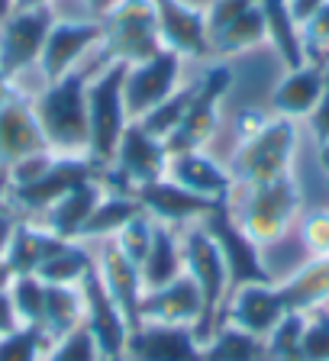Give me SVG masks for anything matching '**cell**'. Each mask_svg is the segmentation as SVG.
<instances>
[{"label":"cell","instance_id":"6da1fadb","mask_svg":"<svg viewBox=\"0 0 329 361\" xmlns=\"http://www.w3.org/2000/svg\"><path fill=\"white\" fill-rule=\"evenodd\" d=\"M104 52V49H100ZM104 61H110L107 55H100L97 65L75 68L71 75H65L61 81L45 84L32 97V110L36 120L42 126V135L49 149L55 155H88L90 135H88V81Z\"/></svg>","mask_w":329,"mask_h":361},{"label":"cell","instance_id":"7a4b0ae2","mask_svg":"<svg viewBox=\"0 0 329 361\" xmlns=\"http://www.w3.org/2000/svg\"><path fill=\"white\" fill-rule=\"evenodd\" d=\"M294 155H297V120L268 116L255 133L242 135L226 168L236 188H255L281 174H291Z\"/></svg>","mask_w":329,"mask_h":361},{"label":"cell","instance_id":"3957f363","mask_svg":"<svg viewBox=\"0 0 329 361\" xmlns=\"http://www.w3.org/2000/svg\"><path fill=\"white\" fill-rule=\"evenodd\" d=\"M242 190V200L232 203V213L239 219V226L252 235L258 245H271L294 226V219L300 216V184L291 174H281L275 180L255 184V188H236Z\"/></svg>","mask_w":329,"mask_h":361},{"label":"cell","instance_id":"277c9868","mask_svg":"<svg viewBox=\"0 0 329 361\" xmlns=\"http://www.w3.org/2000/svg\"><path fill=\"white\" fill-rule=\"evenodd\" d=\"M123 78H126V61H104L88 81V155L104 168L113 161L123 129L129 126Z\"/></svg>","mask_w":329,"mask_h":361},{"label":"cell","instance_id":"5b68a950","mask_svg":"<svg viewBox=\"0 0 329 361\" xmlns=\"http://www.w3.org/2000/svg\"><path fill=\"white\" fill-rule=\"evenodd\" d=\"M181 252H184V274L194 281L203 297V316L194 332L201 342H207L220 326L226 297H229V271H226L217 242L210 239V233L201 223L181 229Z\"/></svg>","mask_w":329,"mask_h":361},{"label":"cell","instance_id":"8992f818","mask_svg":"<svg viewBox=\"0 0 329 361\" xmlns=\"http://www.w3.org/2000/svg\"><path fill=\"white\" fill-rule=\"evenodd\" d=\"M168 145L164 139L152 135L139 123H129L123 129V139L116 145L113 161L104 168V190H116V194H136L139 188L162 180L168 174Z\"/></svg>","mask_w":329,"mask_h":361},{"label":"cell","instance_id":"52a82bcc","mask_svg":"<svg viewBox=\"0 0 329 361\" xmlns=\"http://www.w3.org/2000/svg\"><path fill=\"white\" fill-rule=\"evenodd\" d=\"M100 23H104V45L100 49L110 61L136 65V61L152 59L164 49L152 0H120Z\"/></svg>","mask_w":329,"mask_h":361},{"label":"cell","instance_id":"ba28073f","mask_svg":"<svg viewBox=\"0 0 329 361\" xmlns=\"http://www.w3.org/2000/svg\"><path fill=\"white\" fill-rule=\"evenodd\" d=\"M201 226L210 233V239L217 242L220 255H223L226 271H229V290L246 287V284H271V281H275L271 271L265 268L262 245L239 226V219H236L229 203L217 207Z\"/></svg>","mask_w":329,"mask_h":361},{"label":"cell","instance_id":"9c48e42d","mask_svg":"<svg viewBox=\"0 0 329 361\" xmlns=\"http://www.w3.org/2000/svg\"><path fill=\"white\" fill-rule=\"evenodd\" d=\"M229 87H232V71L223 61L207 68L203 78H197L194 100H191L187 113L181 116V123L174 126V133L164 139L168 152L207 149V142L213 139V133H217V126H220V100L226 97Z\"/></svg>","mask_w":329,"mask_h":361},{"label":"cell","instance_id":"30bf717a","mask_svg":"<svg viewBox=\"0 0 329 361\" xmlns=\"http://www.w3.org/2000/svg\"><path fill=\"white\" fill-rule=\"evenodd\" d=\"M100 45H104V23L100 20H94V16L90 20H55L36 65L42 71V81H61L88 59H94L100 52Z\"/></svg>","mask_w":329,"mask_h":361},{"label":"cell","instance_id":"8fae6325","mask_svg":"<svg viewBox=\"0 0 329 361\" xmlns=\"http://www.w3.org/2000/svg\"><path fill=\"white\" fill-rule=\"evenodd\" d=\"M181 87V55L172 49H162L152 59L126 65L123 78V104H126L129 123H139L145 113L172 97Z\"/></svg>","mask_w":329,"mask_h":361},{"label":"cell","instance_id":"7c38bea8","mask_svg":"<svg viewBox=\"0 0 329 361\" xmlns=\"http://www.w3.org/2000/svg\"><path fill=\"white\" fill-rule=\"evenodd\" d=\"M100 174H104V165H97L90 155H55V161L39 180H32L26 188L7 190V203L26 219L32 213L42 216L61 194H68L71 188H78L90 178H100Z\"/></svg>","mask_w":329,"mask_h":361},{"label":"cell","instance_id":"4fadbf2b","mask_svg":"<svg viewBox=\"0 0 329 361\" xmlns=\"http://www.w3.org/2000/svg\"><path fill=\"white\" fill-rule=\"evenodd\" d=\"M52 7L13 10L0 23V68H4V75L13 78V84L26 68L39 65V55H42V45L49 30H52Z\"/></svg>","mask_w":329,"mask_h":361},{"label":"cell","instance_id":"5bb4252c","mask_svg":"<svg viewBox=\"0 0 329 361\" xmlns=\"http://www.w3.org/2000/svg\"><path fill=\"white\" fill-rule=\"evenodd\" d=\"M90 252H94V271H97L100 284L107 287L110 300L120 307L123 319H126L129 329L143 323L139 316V303H143V274H139V264L116 245V239H100V242H88Z\"/></svg>","mask_w":329,"mask_h":361},{"label":"cell","instance_id":"9a60e30c","mask_svg":"<svg viewBox=\"0 0 329 361\" xmlns=\"http://www.w3.org/2000/svg\"><path fill=\"white\" fill-rule=\"evenodd\" d=\"M120 361H203V342L191 326L139 323L129 329Z\"/></svg>","mask_w":329,"mask_h":361},{"label":"cell","instance_id":"2e32d148","mask_svg":"<svg viewBox=\"0 0 329 361\" xmlns=\"http://www.w3.org/2000/svg\"><path fill=\"white\" fill-rule=\"evenodd\" d=\"M152 10H155L164 49L178 52L181 59H207V10L187 0H152Z\"/></svg>","mask_w":329,"mask_h":361},{"label":"cell","instance_id":"e0dca14e","mask_svg":"<svg viewBox=\"0 0 329 361\" xmlns=\"http://www.w3.org/2000/svg\"><path fill=\"white\" fill-rule=\"evenodd\" d=\"M285 313H287V307H285L281 290H277V281H271V284H246V287L229 290L223 316H220V326L232 323V326H239V329L252 332V336L265 338L281 323Z\"/></svg>","mask_w":329,"mask_h":361},{"label":"cell","instance_id":"ac0fdd59","mask_svg":"<svg viewBox=\"0 0 329 361\" xmlns=\"http://www.w3.org/2000/svg\"><path fill=\"white\" fill-rule=\"evenodd\" d=\"M136 200L143 203V210L149 213L155 223L174 226V229L203 223L217 207H223V203H213V200H207V197H197V194H191V190H184L181 184H174L172 178L152 180V184L139 188L136 190Z\"/></svg>","mask_w":329,"mask_h":361},{"label":"cell","instance_id":"d6986e66","mask_svg":"<svg viewBox=\"0 0 329 361\" xmlns=\"http://www.w3.org/2000/svg\"><path fill=\"white\" fill-rule=\"evenodd\" d=\"M81 290H84V326L90 329V336L97 338V345L107 361H120L123 348H126V336H129V326L123 319L120 307L110 300V293L100 284L94 268L81 281Z\"/></svg>","mask_w":329,"mask_h":361},{"label":"cell","instance_id":"ffe728a7","mask_svg":"<svg viewBox=\"0 0 329 361\" xmlns=\"http://www.w3.org/2000/svg\"><path fill=\"white\" fill-rule=\"evenodd\" d=\"M174 184L197 197H207L213 203H229L236 194V180H232L229 168L220 165L217 158H210L203 149L194 152H172L168 158V174Z\"/></svg>","mask_w":329,"mask_h":361},{"label":"cell","instance_id":"44dd1931","mask_svg":"<svg viewBox=\"0 0 329 361\" xmlns=\"http://www.w3.org/2000/svg\"><path fill=\"white\" fill-rule=\"evenodd\" d=\"M49 142L42 135V126L36 120V110H32V97L13 90L7 97V104L0 106V161L4 165H13L26 155H36L45 152Z\"/></svg>","mask_w":329,"mask_h":361},{"label":"cell","instance_id":"7402d4cb","mask_svg":"<svg viewBox=\"0 0 329 361\" xmlns=\"http://www.w3.org/2000/svg\"><path fill=\"white\" fill-rule=\"evenodd\" d=\"M139 316H143V323L191 326V329H197V323L203 316V297L194 281L187 274H181L172 284L145 290L143 303H139Z\"/></svg>","mask_w":329,"mask_h":361},{"label":"cell","instance_id":"603a6c76","mask_svg":"<svg viewBox=\"0 0 329 361\" xmlns=\"http://www.w3.org/2000/svg\"><path fill=\"white\" fill-rule=\"evenodd\" d=\"M323 78H326V65L316 59L304 61L300 68H287V75L281 78V84L271 90L275 116L307 120L323 94Z\"/></svg>","mask_w":329,"mask_h":361},{"label":"cell","instance_id":"cb8c5ba5","mask_svg":"<svg viewBox=\"0 0 329 361\" xmlns=\"http://www.w3.org/2000/svg\"><path fill=\"white\" fill-rule=\"evenodd\" d=\"M94 268V252L81 239H61V235H45V248L39 258L36 278L45 284H81L88 271Z\"/></svg>","mask_w":329,"mask_h":361},{"label":"cell","instance_id":"d4e9b609","mask_svg":"<svg viewBox=\"0 0 329 361\" xmlns=\"http://www.w3.org/2000/svg\"><path fill=\"white\" fill-rule=\"evenodd\" d=\"M100 197H104V178H90V180H84V184H78V188H71L68 194H61L59 200L39 216V223L52 235L78 239L84 223H88V216L100 203Z\"/></svg>","mask_w":329,"mask_h":361},{"label":"cell","instance_id":"484cf974","mask_svg":"<svg viewBox=\"0 0 329 361\" xmlns=\"http://www.w3.org/2000/svg\"><path fill=\"white\" fill-rule=\"evenodd\" d=\"M139 274H143L145 290H155V287L172 284L174 278L184 274L181 229L164 226V223H155V235H152V245H149V252H145L143 264H139Z\"/></svg>","mask_w":329,"mask_h":361},{"label":"cell","instance_id":"4316f807","mask_svg":"<svg viewBox=\"0 0 329 361\" xmlns=\"http://www.w3.org/2000/svg\"><path fill=\"white\" fill-rule=\"evenodd\" d=\"M287 313H313L329 300V255L310 258L291 278L277 281Z\"/></svg>","mask_w":329,"mask_h":361},{"label":"cell","instance_id":"83f0119b","mask_svg":"<svg viewBox=\"0 0 329 361\" xmlns=\"http://www.w3.org/2000/svg\"><path fill=\"white\" fill-rule=\"evenodd\" d=\"M84 326V290L81 284H45V307L36 329L49 342Z\"/></svg>","mask_w":329,"mask_h":361},{"label":"cell","instance_id":"f1b7e54d","mask_svg":"<svg viewBox=\"0 0 329 361\" xmlns=\"http://www.w3.org/2000/svg\"><path fill=\"white\" fill-rule=\"evenodd\" d=\"M262 42H268V26H265V13L258 7V0H255L249 10H242L239 16H232L226 26H220L210 36V55L229 59V55H242Z\"/></svg>","mask_w":329,"mask_h":361},{"label":"cell","instance_id":"f546056e","mask_svg":"<svg viewBox=\"0 0 329 361\" xmlns=\"http://www.w3.org/2000/svg\"><path fill=\"white\" fill-rule=\"evenodd\" d=\"M143 213V203L136 200V194H116V190H104L100 203L94 207V213L88 216L84 223L81 242H100V239H113V235L120 233L123 226L129 223L133 216Z\"/></svg>","mask_w":329,"mask_h":361},{"label":"cell","instance_id":"4dcf8cb0","mask_svg":"<svg viewBox=\"0 0 329 361\" xmlns=\"http://www.w3.org/2000/svg\"><path fill=\"white\" fill-rule=\"evenodd\" d=\"M258 7L265 13V26H268V42L275 45V52L281 55L285 68H300L307 59L304 39H300V26L294 23L287 0H258Z\"/></svg>","mask_w":329,"mask_h":361},{"label":"cell","instance_id":"1f68e13d","mask_svg":"<svg viewBox=\"0 0 329 361\" xmlns=\"http://www.w3.org/2000/svg\"><path fill=\"white\" fill-rule=\"evenodd\" d=\"M203 361H265V338L223 323L203 342Z\"/></svg>","mask_w":329,"mask_h":361},{"label":"cell","instance_id":"d6a6232c","mask_svg":"<svg viewBox=\"0 0 329 361\" xmlns=\"http://www.w3.org/2000/svg\"><path fill=\"white\" fill-rule=\"evenodd\" d=\"M45 235H49V229H45L39 219L20 216L13 235H10L7 255H4V264L13 271V278H20V274H36L39 258H42V248H45Z\"/></svg>","mask_w":329,"mask_h":361},{"label":"cell","instance_id":"836d02e7","mask_svg":"<svg viewBox=\"0 0 329 361\" xmlns=\"http://www.w3.org/2000/svg\"><path fill=\"white\" fill-rule=\"evenodd\" d=\"M307 313H285L281 323L265 336V361H304L300 338H304Z\"/></svg>","mask_w":329,"mask_h":361},{"label":"cell","instance_id":"e575fe53","mask_svg":"<svg viewBox=\"0 0 329 361\" xmlns=\"http://www.w3.org/2000/svg\"><path fill=\"white\" fill-rule=\"evenodd\" d=\"M194 90H197V81L194 84H181L164 104H158L152 113H145L143 120H139V126L149 129V133L158 135V139H168V135L174 133V126L181 123V116L187 113L191 100H194Z\"/></svg>","mask_w":329,"mask_h":361},{"label":"cell","instance_id":"d590c367","mask_svg":"<svg viewBox=\"0 0 329 361\" xmlns=\"http://www.w3.org/2000/svg\"><path fill=\"white\" fill-rule=\"evenodd\" d=\"M10 300H13V313L20 326H39L45 307V281L36 274H20L10 284Z\"/></svg>","mask_w":329,"mask_h":361},{"label":"cell","instance_id":"8d00e7d4","mask_svg":"<svg viewBox=\"0 0 329 361\" xmlns=\"http://www.w3.org/2000/svg\"><path fill=\"white\" fill-rule=\"evenodd\" d=\"M49 345L52 342L36 326H16L13 332L0 336V361H42Z\"/></svg>","mask_w":329,"mask_h":361},{"label":"cell","instance_id":"74e56055","mask_svg":"<svg viewBox=\"0 0 329 361\" xmlns=\"http://www.w3.org/2000/svg\"><path fill=\"white\" fill-rule=\"evenodd\" d=\"M42 361H107V358L88 326H78L75 332H68L59 342H52Z\"/></svg>","mask_w":329,"mask_h":361},{"label":"cell","instance_id":"f35d334b","mask_svg":"<svg viewBox=\"0 0 329 361\" xmlns=\"http://www.w3.org/2000/svg\"><path fill=\"white\" fill-rule=\"evenodd\" d=\"M152 235H155V219L143 210L139 216L129 219L113 239H116V245H120L136 264H143L145 252H149V245H152Z\"/></svg>","mask_w":329,"mask_h":361},{"label":"cell","instance_id":"ab89813d","mask_svg":"<svg viewBox=\"0 0 329 361\" xmlns=\"http://www.w3.org/2000/svg\"><path fill=\"white\" fill-rule=\"evenodd\" d=\"M300 358L304 361H329V310L307 313L304 338H300Z\"/></svg>","mask_w":329,"mask_h":361},{"label":"cell","instance_id":"60d3db41","mask_svg":"<svg viewBox=\"0 0 329 361\" xmlns=\"http://www.w3.org/2000/svg\"><path fill=\"white\" fill-rule=\"evenodd\" d=\"M300 242L310 258L329 255V210H310L300 219Z\"/></svg>","mask_w":329,"mask_h":361},{"label":"cell","instance_id":"b9f144b4","mask_svg":"<svg viewBox=\"0 0 329 361\" xmlns=\"http://www.w3.org/2000/svg\"><path fill=\"white\" fill-rule=\"evenodd\" d=\"M300 39H304L307 59H323L329 52V0L300 26Z\"/></svg>","mask_w":329,"mask_h":361},{"label":"cell","instance_id":"7bdbcfd3","mask_svg":"<svg viewBox=\"0 0 329 361\" xmlns=\"http://www.w3.org/2000/svg\"><path fill=\"white\" fill-rule=\"evenodd\" d=\"M255 0H210L207 7V39L213 36V32L220 30V26H226V23L232 20V16H239L242 10H249Z\"/></svg>","mask_w":329,"mask_h":361},{"label":"cell","instance_id":"ee69618b","mask_svg":"<svg viewBox=\"0 0 329 361\" xmlns=\"http://www.w3.org/2000/svg\"><path fill=\"white\" fill-rule=\"evenodd\" d=\"M307 120H310L313 135L320 139V149L329 145V65H326V78H323V94H320V100H316L313 113H310Z\"/></svg>","mask_w":329,"mask_h":361},{"label":"cell","instance_id":"f6af8a7d","mask_svg":"<svg viewBox=\"0 0 329 361\" xmlns=\"http://www.w3.org/2000/svg\"><path fill=\"white\" fill-rule=\"evenodd\" d=\"M16 223H20V213L10 207V210H0V262L7 255V245H10V235H13Z\"/></svg>","mask_w":329,"mask_h":361},{"label":"cell","instance_id":"bcb514c9","mask_svg":"<svg viewBox=\"0 0 329 361\" xmlns=\"http://www.w3.org/2000/svg\"><path fill=\"white\" fill-rule=\"evenodd\" d=\"M16 326H20V319H16V313H13V300H10V290H0V336L13 332Z\"/></svg>","mask_w":329,"mask_h":361},{"label":"cell","instance_id":"7dc6e473","mask_svg":"<svg viewBox=\"0 0 329 361\" xmlns=\"http://www.w3.org/2000/svg\"><path fill=\"white\" fill-rule=\"evenodd\" d=\"M268 120L265 113H258V110H246L239 116V135H249V133H255V129L262 126V123Z\"/></svg>","mask_w":329,"mask_h":361},{"label":"cell","instance_id":"c3c4849f","mask_svg":"<svg viewBox=\"0 0 329 361\" xmlns=\"http://www.w3.org/2000/svg\"><path fill=\"white\" fill-rule=\"evenodd\" d=\"M116 4H120V0H84V7L90 10V16H94V20H104V16L110 13Z\"/></svg>","mask_w":329,"mask_h":361},{"label":"cell","instance_id":"681fc988","mask_svg":"<svg viewBox=\"0 0 329 361\" xmlns=\"http://www.w3.org/2000/svg\"><path fill=\"white\" fill-rule=\"evenodd\" d=\"M13 90H16L13 78H10V75H4V68H0V106L7 104V97H10V94H13Z\"/></svg>","mask_w":329,"mask_h":361},{"label":"cell","instance_id":"f907efd6","mask_svg":"<svg viewBox=\"0 0 329 361\" xmlns=\"http://www.w3.org/2000/svg\"><path fill=\"white\" fill-rule=\"evenodd\" d=\"M36 7H52V0H16V10H36Z\"/></svg>","mask_w":329,"mask_h":361},{"label":"cell","instance_id":"816d5d0a","mask_svg":"<svg viewBox=\"0 0 329 361\" xmlns=\"http://www.w3.org/2000/svg\"><path fill=\"white\" fill-rule=\"evenodd\" d=\"M13 10H16V0H0V23L7 20V16L13 13Z\"/></svg>","mask_w":329,"mask_h":361},{"label":"cell","instance_id":"f5cc1de1","mask_svg":"<svg viewBox=\"0 0 329 361\" xmlns=\"http://www.w3.org/2000/svg\"><path fill=\"white\" fill-rule=\"evenodd\" d=\"M0 190H7V165L0 161Z\"/></svg>","mask_w":329,"mask_h":361},{"label":"cell","instance_id":"db71d44e","mask_svg":"<svg viewBox=\"0 0 329 361\" xmlns=\"http://www.w3.org/2000/svg\"><path fill=\"white\" fill-rule=\"evenodd\" d=\"M320 161H323V168H329V145L320 149Z\"/></svg>","mask_w":329,"mask_h":361},{"label":"cell","instance_id":"11a10c76","mask_svg":"<svg viewBox=\"0 0 329 361\" xmlns=\"http://www.w3.org/2000/svg\"><path fill=\"white\" fill-rule=\"evenodd\" d=\"M0 210H10V203H7V197H4V190H0Z\"/></svg>","mask_w":329,"mask_h":361},{"label":"cell","instance_id":"9f6ffc18","mask_svg":"<svg viewBox=\"0 0 329 361\" xmlns=\"http://www.w3.org/2000/svg\"><path fill=\"white\" fill-rule=\"evenodd\" d=\"M316 61H323V65H329V52H326V55H323V59H316Z\"/></svg>","mask_w":329,"mask_h":361},{"label":"cell","instance_id":"6f0895ef","mask_svg":"<svg viewBox=\"0 0 329 361\" xmlns=\"http://www.w3.org/2000/svg\"><path fill=\"white\" fill-rule=\"evenodd\" d=\"M326 171H329V168H326Z\"/></svg>","mask_w":329,"mask_h":361}]
</instances>
